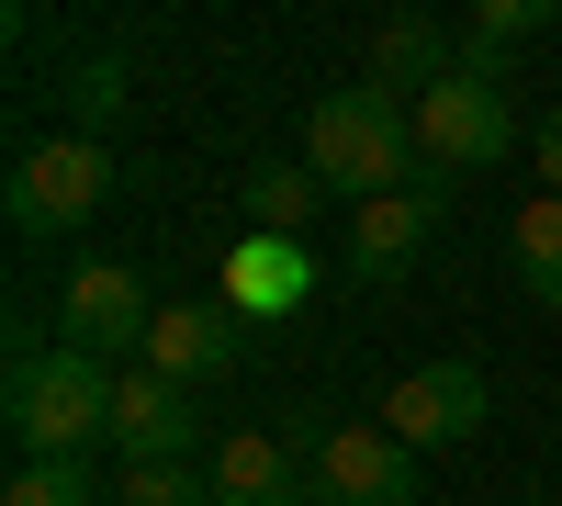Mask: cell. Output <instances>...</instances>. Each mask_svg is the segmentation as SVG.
Here are the masks:
<instances>
[{"instance_id": "4fadbf2b", "label": "cell", "mask_w": 562, "mask_h": 506, "mask_svg": "<svg viewBox=\"0 0 562 506\" xmlns=\"http://www.w3.org/2000/svg\"><path fill=\"white\" fill-rule=\"evenodd\" d=\"M450 68H461V34H450L439 12H394L383 34H371V79L405 90V102H416V90H439Z\"/></svg>"}, {"instance_id": "8992f818", "label": "cell", "mask_w": 562, "mask_h": 506, "mask_svg": "<svg viewBox=\"0 0 562 506\" xmlns=\"http://www.w3.org/2000/svg\"><path fill=\"white\" fill-rule=\"evenodd\" d=\"M439 203H450V169H428V180H405V192H383V203H360L349 214V282H405L416 270V248H428V225H439Z\"/></svg>"}, {"instance_id": "52a82bcc", "label": "cell", "mask_w": 562, "mask_h": 506, "mask_svg": "<svg viewBox=\"0 0 562 506\" xmlns=\"http://www.w3.org/2000/svg\"><path fill=\"white\" fill-rule=\"evenodd\" d=\"M147 327H158V304H147V282H135L124 259H79V270H68V304H57V338H79V349H102V360H124V349H147Z\"/></svg>"}, {"instance_id": "ba28073f", "label": "cell", "mask_w": 562, "mask_h": 506, "mask_svg": "<svg viewBox=\"0 0 562 506\" xmlns=\"http://www.w3.org/2000/svg\"><path fill=\"white\" fill-rule=\"evenodd\" d=\"M192 383H169L158 360H124L113 372V450L124 462H192Z\"/></svg>"}, {"instance_id": "9a60e30c", "label": "cell", "mask_w": 562, "mask_h": 506, "mask_svg": "<svg viewBox=\"0 0 562 506\" xmlns=\"http://www.w3.org/2000/svg\"><path fill=\"white\" fill-rule=\"evenodd\" d=\"M518 282L540 293V304H562V192H540V203H518Z\"/></svg>"}, {"instance_id": "ac0fdd59", "label": "cell", "mask_w": 562, "mask_h": 506, "mask_svg": "<svg viewBox=\"0 0 562 506\" xmlns=\"http://www.w3.org/2000/svg\"><path fill=\"white\" fill-rule=\"evenodd\" d=\"M124 506H214V473H192V462H124Z\"/></svg>"}, {"instance_id": "7c38bea8", "label": "cell", "mask_w": 562, "mask_h": 506, "mask_svg": "<svg viewBox=\"0 0 562 506\" xmlns=\"http://www.w3.org/2000/svg\"><path fill=\"white\" fill-rule=\"evenodd\" d=\"M304 293H315V259L293 237H259V225H248L237 259H225V304H237V315H293Z\"/></svg>"}, {"instance_id": "9c48e42d", "label": "cell", "mask_w": 562, "mask_h": 506, "mask_svg": "<svg viewBox=\"0 0 562 506\" xmlns=\"http://www.w3.org/2000/svg\"><path fill=\"white\" fill-rule=\"evenodd\" d=\"M383 428H394L405 450L473 439V428H484V372H473V360H428V372H405V383L383 394Z\"/></svg>"}, {"instance_id": "44dd1931", "label": "cell", "mask_w": 562, "mask_h": 506, "mask_svg": "<svg viewBox=\"0 0 562 506\" xmlns=\"http://www.w3.org/2000/svg\"><path fill=\"white\" fill-rule=\"evenodd\" d=\"M529 169H540V192H562V113L529 135Z\"/></svg>"}, {"instance_id": "30bf717a", "label": "cell", "mask_w": 562, "mask_h": 506, "mask_svg": "<svg viewBox=\"0 0 562 506\" xmlns=\"http://www.w3.org/2000/svg\"><path fill=\"white\" fill-rule=\"evenodd\" d=\"M248 327L259 315H237V304H158V327H147L135 360H158L169 383H225L248 360Z\"/></svg>"}, {"instance_id": "6da1fadb", "label": "cell", "mask_w": 562, "mask_h": 506, "mask_svg": "<svg viewBox=\"0 0 562 506\" xmlns=\"http://www.w3.org/2000/svg\"><path fill=\"white\" fill-rule=\"evenodd\" d=\"M304 158H315V180L338 203H383V192H405V180H428L416 158V102L405 90H383V79H349V90H326L315 102V124H304Z\"/></svg>"}, {"instance_id": "7a4b0ae2", "label": "cell", "mask_w": 562, "mask_h": 506, "mask_svg": "<svg viewBox=\"0 0 562 506\" xmlns=\"http://www.w3.org/2000/svg\"><path fill=\"white\" fill-rule=\"evenodd\" d=\"M12 439L23 450H90V439H113V360L102 349H23L12 360Z\"/></svg>"}, {"instance_id": "2e32d148", "label": "cell", "mask_w": 562, "mask_h": 506, "mask_svg": "<svg viewBox=\"0 0 562 506\" xmlns=\"http://www.w3.org/2000/svg\"><path fill=\"white\" fill-rule=\"evenodd\" d=\"M0 506H90V462H79V450H23Z\"/></svg>"}, {"instance_id": "5bb4252c", "label": "cell", "mask_w": 562, "mask_h": 506, "mask_svg": "<svg viewBox=\"0 0 562 506\" xmlns=\"http://www.w3.org/2000/svg\"><path fill=\"white\" fill-rule=\"evenodd\" d=\"M315 203H326L315 158H248V225H259V237H304Z\"/></svg>"}, {"instance_id": "8fae6325", "label": "cell", "mask_w": 562, "mask_h": 506, "mask_svg": "<svg viewBox=\"0 0 562 506\" xmlns=\"http://www.w3.org/2000/svg\"><path fill=\"white\" fill-rule=\"evenodd\" d=\"M293 428L281 439H259V428H237V439H214V506H304V473H293Z\"/></svg>"}, {"instance_id": "d6986e66", "label": "cell", "mask_w": 562, "mask_h": 506, "mask_svg": "<svg viewBox=\"0 0 562 506\" xmlns=\"http://www.w3.org/2000/svg\"><path fill=\"white\" fill-rule=\"evenodd\" d=\"M540 23H562V0H473V34H540Z\"/></svg>"}, {"instance_id": "3957f363", "label": "cell", "mask_w": 562, "mask_h": 506, "mask_svg": "<svg viewBox=\"0 0 562 506\" xmlns=\"http://www.w3.org/2000/svg\"><path fill=\"white\" fill-rule=\"evenodd\" d=\"M102 192H113V158H102V135H45V147H23L12 158V225L23 237H68L79 214H102Z\"/></svg>"}, {"instance_id": "e0dca14e", "label": "cell", "mask_w": 562, "mask_h": 506, "mask_svg": "<svg viewBox=\"0 0 562 506\" xmlns=\"http://www.w3.org/2000/svg\"><path fill=\"white\" fill-rule=\"evenodd\" d=\"M68 113H79L68 135H102V124L124 113V57H79V68H68Z\"/></svg>"}, {"instance_id": "277c9868", "label": "cell", "mask_w": 562, "mask_h": 506, "mask_svg": "<svg viewBox=\"0 0 562 506\" xmlns=\"http://www.w3.org/2000/svg\"><path fill=\"white\" fill-rule=\"evenodd\" d=\"M304 506H416V450L394 428H315Z\"/></svg>"}, {"instance_id": "5b68a950", "label": "cell", "mask_w": 562, "mask_h": 506, "mask_svg": "<svg viewBox=\"0 0 562 506\" xmlns=\"http://www.w3.org/2000/svg\"><path fill=\"white\" fill-rule=\"evenodd\" d=\"M416 147H428V169H495L506 147H518V113H506V90L495 79H439V90H416Z\"/></svg>"}, {"instance_id": "ffe728a7", "label": "cell", "mask_w": 562, "mask_h": 506, "mask_svg": "<svg viewBox=\"0 0 562 506\" xmlns=\"http://www.w3.org/2000/svg\"><path fill=\"white\" fill-rule=\"evenodd\" d=\"M461 79H495L506 90V34H461Z\"/></svg>"}]
</instances>
